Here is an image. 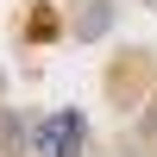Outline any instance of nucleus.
Instances as JSON below:
<instances>
[{"label": "nucleus", "mask_w": 157, "mask_h": 157, "mask_svg": "<svg viewBox=\"0 0 157 157\" xmlns=\"http://www.w3.org/2000/svg\"><path fill=\"white\" fill-rule=\"evenodd\" d=\"M32 157H82L88 151V126H82V113L75 107H57V113H44V120L32 126V145H25Z\"/></svg>", "instance_id": "obj_1"}]
</instances>
